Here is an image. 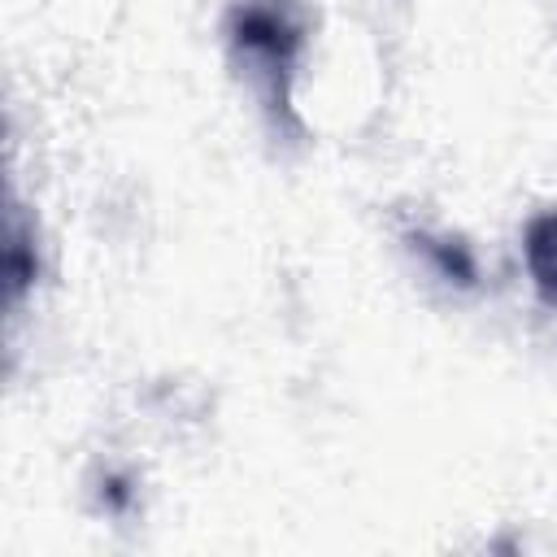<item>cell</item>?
I'll return each instance as SVG.
<instances>
[{"mask_svg": "<svg viewBox=\"0 0 557 557\" xmlns=\"http://www.w3.org/2000/svg\"><path fill=\"white\" fill-rule=\"evenodd\" d=\"M531 274L540 283L544 300L557 305V218H544L531 231Z\"/></svg>", "mask_w": 557, "mask_h": 557, "instance_id": "obj_1", "label": "cell"}]
</instances>
